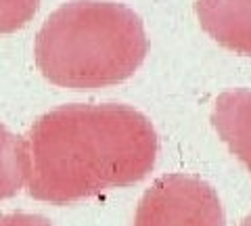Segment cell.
<instances>
[{"instance_id": "8", "label": "cell", "mask_w": 251, "mask_h": 226, "mask_svg": "<svg viewBox=\"0 0 251 226\" xmlns=\"http://www.w3.org/2000/svg\"><path fill=\"white\" fill-rule=\"evenodd\" d=\"M0 226H52L44 216L38 214H6L0 216Z\"/></svg>"}, {"instance_id": "6", "label": "cell", "mask_w": 251, "mask_h": 226, "mask_svg": "<svg viewBox=\"0 0 251 226\" xmlns=\"http://www.w3.org/2000/svg\"><path fill=\"white\" fill-rule=\"evenodd\" d=\"M25 184V145L0 124V201L9 199Z\"/></svg>"}, {"instance_id": "3", "label": "cell", "mask_w": 251, "mask_h": 226, "mask_svg": "<svg viewBox=\"0 0 251 226\" xmlns=\"http://www.w3.org/2000/svg\"><path fill=\"white\" fill-rule=\"evenodd\" d=\"M134 226H226V218L211 184L197 176L166 174L143 195Z\"/></svg>"}, {"instance_id": "4", "label": "cell", "mask_w": 251, "mask_h": 226, "mask_svg": "<svg viewBox=\"0 0 251 226\" xmlns=\"http://www.w3.org/2000/svg\"><path fill=\"white\" fill-rule=\"evenodd\" d=\"M199 23L224 49L251 54V0H197Z\"/></svg>"}, {"instance_id": "9", "label": "cell", "mask_w": 251, "mask_h": 226, "mask_svg": "<svg viewBox=\"0 0 251 226\" xmlns=\"http://www.w3.org/2000/svg\"><path fill=\"white\" fill-rule=\"evenodd\" d=\"M241 226H251V214H249V216L245 218V220H243V222H241Z\"/></svg>"}, {"instance_id": "2", "label": "cell", "mask_w": 251, "mask_h": 226, "mask_svg": "<svg viewBox=\"0 0 251 226\" xmlns=\"http://www.w3.org/2000/svg\"><path fill=\"white\" fill-rule=\"evenodd\" d=\"M149 50L138 15L120 2L74 0L61 4L36 36V65L63 88L113 86L136 72Z\"/></svg>"}, {"instance_id": "1", "label": "cell", "mask_w": 251, "mask_h": 226, "mask_svg": "<svg viewBox=\"0 0 251 226\" xmlns=\"http://www.w3.org/2000/svg\"><path fill=\"white\" fill-rule=\"evenodd\" d=\"M23 145L29 197L54 205L134 184L157 159L153 124L117 103L61 105L34 122Z\"/></svg>"}, {"instance_id": "5", "label": "cell", "mask_w": 251, "mask_h": 226, "mask_svg": "<svg viewBox=\"0 0 251 226\" xmlns=\"http://www.w3.org/2000/svg\"><path fill=\"white\" fill-rule=\"evenodd\" d=\"M211 122L220 138L251 172V90L222 92L214 105Z\"/></svg>"}, {"instance_id": "7", "label": "cell", "mask_w": 251, "mask_h": 226, "mask_svg": "<svg viewBox=\"0 0 251 226\" xmlns=\"http://www.w3.org/2000/svg\"><path fill=\"white\" fill-rule=\"evenodd\" d=\"M40 0H0V34L17 32L34 19Z\"/></svg>"}]
</instances>
